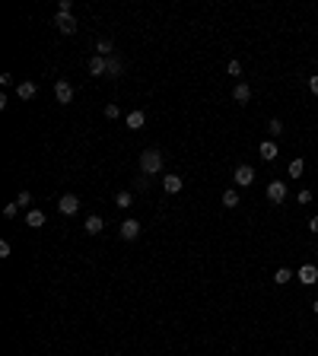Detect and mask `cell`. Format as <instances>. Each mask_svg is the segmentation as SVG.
Here are the masks:
<instances>
[{
	"label": "cell",
	"mask_w": 318,
	"mask_h": 356,
	"mask_svg": "<svg viewBox=\"0 0 318 356\" xmlns=\"http://www.w3.org/2000/svg\"><path fill=\"white\" fill-rule=\"evenodd\" d=\"M140 172L143 175H156V172H162V153H159V150H143L140 153Z\"/></svg>",
	"instance_id": "cell-1"
},
{
	"label": "cell",
	"mask_w": 318,
	"mask_h": 356,
	"mask_svg": "<svg viewBox=\"0 0 318 356\" xmlns=\"http://www.w3.org/2000/svg\"><path fill=\"white\" fill-rule=\"evenodd\" d=\"M181 188H185V181H181L178 175H165V178H162V191H165V194H178Z\"/></svg>",
	"instance_id": "cell-12"
},
{
	"label": "cell",
	"mask_w": 318,
	"mask_h": 356,
	"mask_svg": "<svg viewBox=\"0 0 318 356\" xmlns=\"http://www.w3.org/2000/svg\"><path fill=\"white\" fill-rule=\"evenodd\" d=\"M277 153H280V150H277V143H274V140H264L261 147H258V156L264 159V162H270V159H277Z\"/></svg>",
	"instance_id": "cell-11"
},
{
	"label": "cell",
	"mask_w": 318,
	"mask_h": 356,
	"mask_svg": "<svg viewBox=\"0 0 318 356\" xmlns=\"http://www.w3.org/2000/svg\"><path fill=\"white\" fill-rule=\"evenodd\" d=\"M299 280H302L306 286L318 283V267H315V264H302V267H299Z\"/></svg>",
	"instance_id": "cell-8"
},
{
	"label": "cell",
	"mask_w": 318,
	"mask_h": 356,
	"mask_svg": "<svg viewBox=\"0 0 318 356\" xmlns=\"http://www.w3.org/2000/svg\"><path fill=\"white\" fill-rule=\"evenodd\" d=\"M57 210H60L64 216H73V213L80 210V198H77V194H64V198L57 201Z\"/></svg>",
	"instance_id": "cell-3"
},
{
	"label": "cell",
	"mask_w": 318,
	"mask_h": 356,
	"mask_svg": "<svg viewBox=\"0 0 318 356\" xmlns=\"http://www.w3.org/2000/svg\"><path fill=\"white\" fill-rule=\"evenodd\" d=\"M309 89H312V93L318 96V77H309Z\"/></svg>",
	"instance_id": "cell-31"
},
{
	"label": "cell",
	"mask_w": 318,
	"mask_h": 356,
	"mask_svg": "<svg viewBox=\"0 0 318 356\" xmlns=\"http://www.w3.org/2000/svg\"><path fill=\"white\" fill-rule=\"evenodd\" d=\"M267 131L274 134V137H280L283 134V121H277V118H270V124H267Z\"/></svg>",
	"instance_id": "cell-24"
},
{
	"label": "cell",
	"mask_w": 318,
	"mask_h": 356,
	"mask_svg": "<svg viewBox=\"0 0 318 356\" xmlns=\"http://www.w3.org/2000/svg\"><path fill=\"white\" fill-rule=\"evenodd\" d=\"M108 60V77H121V70H124V64H121V60L111 54V57H105Z\"/></svg>",
	"instance_id": "cell-20"
},
{
	"label": "cell",
	"mask_w": 318,
	"mask_h": 356,
	"mask_svg": "<svg viewBox=\"0 0 318 356\" xmlns=\"http://www.w3.org/2000/svg\"><path fill=\"white\" fill-rule=\"evenodd\" d=\"M111 51H115L111 39H99V42H96V54H99V57H111Z\"/></svg>",
	"instance_id": "cell-17"
},
{
	"label": "cell",
	"mask_w": 318,
	"mask_h": 356,
	"mask_svg": "<svg viewBox=\"0 0 318 356\" xmlns=\"http://www.w3.org/2000/svg\"><path fill=\"white\" fill-rule=\"evenodd\" d=\"M102 226H105V223H102V216H96V213H93V216H86V226H83V229H86L89 236H99Z\"/></svg>",
	"instance_id": "cell-15"
},
{
	"label": "cell",
	"mask_w": 318,
	"mask_h": 356,
	"mask_svg": "<svg viewBox=\"0 0 318 356\" xmlns=\"http://www.w3.org/2000/svg\"><path fill=\"white\" fill-rule=\"evenodd\" d=\"M57 16H73V0H60L57 3Z\"/></svg>",
	"instance_id": "cell-23"
},
{
	"label": "cell",
	"mask_w": 318,
	"mask_h": 356,
	"mask_svg": "<svg viewBox=\"0 0 318 356\" xmlns=\"http://www.w3.org/2000/svg\"><path fill=\"white\" fill-rule=\"evenodd\" d=\"M124 124H127V131H140V127H143V124H147V115H143V111H140V108H134V111H131V115H127V118H124Z\"/></svg>",
	"instance_id": "cell-7"
},
{
	"label": "cell",
	"mask_w": 318,
	"mask_h": 356,
	"mask_svg": "<svg viewBox=\"0 0 318 356\" xmlns=\"http://www.w3.org/2000/svg\"><path fill=\"white\" fill-rule=\"evenodd\" d=\"M302 172H306V162H302V159H293L290 162V178H299Z\"/></svg>",
	"instance_id": "cell-21"
},
{
	"label": "cell",
	"mask_w": 318,
	"mask_h": 356,
	"mask_svg": "<svg viewBox=\"0 0 318 356\" xmlns=\"http://www.w3.org/2000/svg\"><path fill=\"white\" fill-rule=\"evenodd\" d=\"M226 73H229V77H239V73H242V64H239V60H229V67H226Z\"/></svg>",
	"instance_id": "cell-26"
},
{
	"label": "cell",
	"mask_w": 318,
	"mask_h": 356,
	"mask_svg": "<svg viewBox=\"0 0 318 356\" xmlns=\"http://www.w3.org/2000/svg\"><path fill=\"white\" fill-rule=\"evenodd\" d=\"M89 73H93V77H102V73H108V60L96 54L93 60H89Z\"/></svg>",
	"instance_id": "cell-14"
},
{
	"label": "cell",
	"mask_w": 318,
	"mask_h": 356,
	"mask_svg": "<svg viewBox=\"0 0 318 356\" xmlns=\"http://www.w3.org/2000/svg\"><path fill=\"white\" fill-rule=\"evenodd\" d=\"M232 181H236L239 188H248V185L255 181V169H252V165H239L236 175H232Z\"/></svg>",
	"instance_id": "cell-5"
},
{
	"label": "cell",
	"mask_w": 318,
	"mask_h": 356,
	"mask_svg": "<svg viewBox=\"0 0 318 356\" xmlns=\"http://www.w3.org/2000/svg\"><path fill=\"white\" fill-rule=\"evenodd\" d=\"M312 201V191H299V203H309Z\"/></svg>",
	"instance_id": "cell-30"
},
{
	"label": "cell",
	"mask_w": 318,
	"mask_h": 356,
	"mask_svg": "<svg viewBox=\"0 0 318 356\" xmlns=\"http://www.w3.org/2000/svg\"><path fill=\"white\" fill-rule=\"evenodd\" d=\"M223 207L226 210L239 207V191H236V188H226V191H223Z\"/></svg>",
	"instance_id": "cell-16"
},
{
	"label": "cell",
	"mask_w": 318,
	"mask_h": 356,
	"mask_svg": "<svg viewBox=\"0 0 318 356\" xmlns=\"http://www.w3.org/2000/svg\"><path fill=\"white\" fill-rule=\"evenodd\" d=\"M26 223L32 226V229H39V226H45V213H42V210H29V213H26Z\"/></svg>",
	"instance_id": "cell-18"
},
{
	"label": "cell",
	"mask_w": 318,
	"mask_h": 356,
	"mask_svg": "<svg viewBox=\"0 0 318 356\" xmlns=\"http://www.w3.org/2000/svg\"><path fill=\"white\" fill-rule=\"evenodd\" d=\"M35 93H39V86H35L32 80L16 83V96H19V99H35Z\"/></svg>",
	"instance_id": "cell-9"
},
{
	"label": "cell",
	"mask_w": 318,
	"mask_h": 356,
	"mask_svg": "<svg viewBox=\"0 0 318 356\" xmlns=\"http://www.w3.org/2000/svg\"><path fill=\"white\" fill-rule=\"evenodd\" d=\"M54 96H57L60 105H70V102H73V86H70L67 80H57V83H54Z\"/></svg>",
	"instance_id": "cell-4"
},
{
	"label": "cell",
	"mask_w": 318,
	"mask_h": 356,
	"mask_svg": "<svg viewBox=\"0 0 318 356\" xmlns=\"http://www.w3.org/2000/svg\"><path fill=\"white\" fill-rule=\"evenodd\" d=\"M0 257H10V242H6V239L0 242Z\"/></svg>",
	"instance_id": "cell-29"
},
{
	"label": "cell",
	"mask_w": 318,
	"mask_h": 356,
	"mask_svg": "<svg viewBox=\"0 0 318 356\" xmlns=\"http://www.w3.org/2000/svg\"><path fill=\"white\" fill-rule=\"evenodd\" d=\"M115 203H118L121 210H124V207H131V203H134V194H131V191H121L118 198H115Z\"/></svg>",
	"instance_id": "cell-22"
},
{
	"label": "cell",
	"mask_w": 318,
	"mask_h": 356,
	"mask_svg": "<svg viewBox=\"0 0 318 356\" xmlns=\"http://www.w3.org/2000/svg\"><path fill=\"white\" fill-rule=\"evenodd\" d=\"M137 236H140V223H137V219H124V223H121V239L134 242Z\"/></svg>",
	"instance_id": "cell-6"
},
{
	"label": "cell",
	"mask_w": 318,
	"mask_h": 356,
	"mask_svg": "<svg viewBox=\"0 0 318 356\" xmlns=\"http://www.w3.org/2000/svg\"><path fill=\"white\" fill-rule=\"evenodd\" d=\"M312 312H315V315H318V299H315V302H312Z\"/></svg>",
	"instance_id": "cell-33"
},
{
	"label": "cell",
	"mask_w": 318,
	"mask_h": 356,
	"mask_svg": "<svg viewBox=\"0 0 318 356\" xmlns=\"http://www.w3.org/2000/svg\"><path fill=\"white\" fill-rule=\"evenodd\" d=\"M290 280H293V270L290 267H277V274H274V283L277 286H286Z\"/></svg>",
	"instance_id": "cell-19"
},
{
	"label": "cell",
	"mask_w": 318,
	"mask_h": 356,
	"mask_svg": "<svg viewBox=\"0 0 318 356\" xmlns=\"http://www.w3.org/2000/svg\"><path fill=\"white\" fill-rule=\"evenodd\" d=\"M232 99H236L239 105H245L248 99H252V86H248V83H236V89H232Z\"/></svg>",
	"instance_id": "cell-13"
},
{
	"label": "cell",
	"mask_w": 318,
	"mask_h": 356,
	"mask_svg": "<svg viewBox=\"0 0 318 356\" xmlns=\"http://www.w3.org/2000/svg\"><path fill=\"white\" fill-rule=\"evenodd\" d=\"M309 232H318V216H312V219H309Z\"/></svg>",
	"instance_id": "cell-32"
},
{
	"label": "cell",
	"mask_w": 318,
	"mask_h": 356,
	"mask_svg": "<svg viewBox=\"0 0 318 356\" xmlns=\"http://www.w3.org/2000/svg\"><path fill=\"white\" fill-rule=\"evenodd\" d=\"M16 213H19V203H16V201H13V203H6V207H3V216H6V219H13Z\"/></svg>",
	"instance_id": "cell-25"
},
{
	"label": "cell",
	"mask_w": 318,
	"mask_h": 356,
	"mask_svg": "<svg viewBox=\"0 0 318 356\" xmlns=\"http://www.w3.org/2000/svg\"><path fill=\"white\" fill-rule=\"evenodd\" d=\"M16 203H19V207H26V203H32V194H29V191H19Z\"/></svg>",
	"instance_id": "cell-28"
},
{
	"label": "cell",
	"mask_w": 318,
	"mask_h": 356,
	"mask_svg": "<svg viewBox=\"0 0 318 356\" xmlns=\"http://www.w3.org/2000/svg\"><path fill=\"white\" fill-rule=\"evenodd\" d=\"M121 115V108H118V105H105V118H111V121H115Z\"/></svg>",
	"instance_id": "cell-27"
},
{
	"label": "cell",
	"mask_w": 318,
	"mask_h": 356,
	"mask_svg": "<svg viewBox=\"0 0 318 356\" xmlns=\"http://www.w3.org/2000/svg\"><path fill=\"white\" fill-rule=\"evenodd\" d=\"M267 201L270 203H283L286 201V181H280V178H274L267 185Z\"/></svg>",
	"instance_id": "cell-2"
},
{
	"label": "cell",
	"mask_w": 318,
	"mask_h": 356,
	"mask_svg": "<svg viewBox=\"0 0 318 356\" xmlns=\"http://www.w3.org/2000/svg\"><path fill=\"white\" fill-rule=\"evenodd\" d=\"M54 26H57L64 35H73V32H77V19H73V16H54Z\"/></svg>",
	"instance_id": "cell-10"
}]
</instances>
